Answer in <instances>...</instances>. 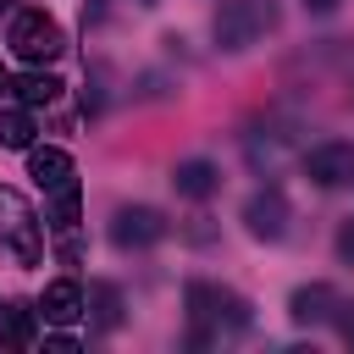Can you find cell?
Here are the masks:
<instances>
[{
	"instance_id": "obj_1",
	"label": "cell",
	"mask_w": 354,
	"mask_h": 354,
	"mask_svg": "<svg viewBox=\"0 0 354 354\" xmlns=\"http://www.w3.org/2000/svg\"><path fill=\"white\" fill-rule=\"evenodd\" d=\"M210 28H216V44L227 55H238V50H249L254 39H266L277 28V6L271 0H221Z\"/></svg>"
},
{
	"instance_id": "obj_2",
	"label": "cell",
	"mask_w": 354,
	"mask_h": 354,
	"mask_svg": "<svg viewBox=\"0 0 354 354\" xmlns=\"http://www.w3.org/2000/svg\"><path fill=\"white\" fill-rule=\"evenodd\" d=\"M0 238H6V249H11L22 266H39V260H44V227H39L33 205H28L17 188H0Z\"/></svg>"
},
{
	"instance_id": "obj_3",
	"label": "cell",
	"mask_w": 354,
	"mask_h": 354,
	"mask_svg": "<svg viewBox=\"0 0 354 354\" xmlns=\"http://www.w3.org/2000/svg\"><path fill=\"white\" fill-rule=\"evenodd\" d=\"M183 299H188V310H194V321L199 326H227V332H243L249 326V299L243 293H232V288H216V282H188L183 288Z\"/></svg>"
},
{
	"instance_id": "obj_4",
	"label": "cell",
	"mask_w": 354,
	"mask_h": 354,
	"mask_svg": "<svg viewBox=\"0 0 354 354\" xmlns=\"http://www.w3.org/2000/svg\"><path fill=\"white\" fill-rule=\"evenodd\" d=\"M11 50L28 61V66H44V61H55L66 44H61V22L55 17H44V11H22L17 22H11Z\"/></svg>"
},
{
	"instance_id": "obj_5",
	"label": "cell",
	"mask_w": 354,
	"mask_h": 354,
	"mask_svg": "<svg viewBox=\"0 0 354 354\" xmlns=\"http://www.w3.org/2000/svg\"><path fill=\"white\" fill-rule=\"evenodd\" d=\"M160 238H166V221H160L155 205H122V210L111 216V243H116V249H149V243H160Z\"/></svg>"
},
{
	"instance_id": "obj_6",
	"label": "cell",
	"mask_w": 354,
	"mask_h": 354,
	"mask_svg": "<svg viewBox=\"0 0 354 354\" xmlns=\"http://www.w3.org/2000/svg\"><path fill=\"white\" fill-rule=\"evenodd\" d=\"M243 227L260 238V243H277L288 232V194L282 188H260L243 199Z\"/></svg>"
},
{
	"instance_id": "obj_7",
	"label": "cell",
	"mask_w": 354,
	"mask_h": 354,
	"mask_svg": "<svg viewBox=\"0 0 354 354\" xmlns=\"http://www.w3.org/2000/svg\"><path fill=\"white\" fill-rule=\"evenodd\" d=\"M304 177L315 183V188H337V183H348L354 177V144H315L310 155H304Z\"/></svg>"
},
{
	"instance_id": "obj_8",
	"label": "cell",
	"mask_w": 354,
	"mask_h": 354,
	"mask_svg": "<svg viewBox=\"0 0 354 354\" xmlns=\"http://www.w3.org/2000/svg\"><path fill=\"white\" fill-rule=\"evenodd\" d=\"M28 177H33L39 188L61 194V188L72 183V155H66V149H55V144H44V149H33V144H28Z\"/></svg>"
},
{
	"instance_id": "obj_9",
	"label": "cell",
	"mask_w": 354,
	"mask_h": 354,
	"mask_svg": "<svg viewBox=\"0 0 354 354\" xmlns=\"http://www.w3.org/2000/svg\"><path fill=\"white\" fill-rule=\"evenodd\" d=\"M171 188H177L183 199H210V194L221 188V171H216L210 160H177V171H171Z\"/></svg>"
},
{
	"instance_id": "obj_10",
	"label": "cell",
	"mask_w": 354,
	"mask_h": 354,
	"mask_svg": "<svg viewBox=\"0 0 354 354\" xmlns=\"http://www.w3.org/2000/svg\"><path fill=\"white\" fill-rule=\"evenodd\" d=\"M39 310H44V321H55V326H72V321L83 315V288L61 277V282H50V288H44Z\"/></svg>"
},
{
	"instance_id": "obj_11",
	"label": "cell",
	"mask_w": 354,
	"mask_h": 354,
	"mask_svg": "<svg viewBox=\"0 0 354 354\" xmlns=\"http://www.w3.org/2000/svg\"><path fill=\"white\" fill-rule=\"evenodd\" d=\"M288 315H293L299 326H315V321H326V315H332V288H326V282L293 288V293H288Z\"/></svg>"
},
{
	"instance_id": "obj_12",
	"label": "cell",
	"mask_w": 354,
	"mask_h": 354,
	"mask_svg": "<svg viewBox=\"0 0 354 354\" xmlns=\"http://www.w3.org/2000/svg\"><path fill=\"white\" fill-rule=\"evenodd\" d=\"M6 88H11V94H17L22 105H28V111H33V105H50V100H55V94L66 88V83H61L55 72L33 66V72H22V77H17V83H6Z\"/></svg>"
},
{
	"instance_id": "obj_13",
	"label": "cell",
	"mask_w": 354,
	"mask_h": 354,
	"mask_svg": "<svg viewBox=\"0 0 354 354\" xmlns=\"http://www.w3.org/2000/svg\"><path fill=\"white\" fill-rule=\"evenodd\" d=\"M88 304H94V321L100 326H122V293H116V282H94L88 299H83V310Z\"/></svg>"
},
{
	"instance_id": "obj_14",
	"label": "cell",
	"mask_w": 354,
	"mask_h": 354,
	"mask_svg": "<svg viewBox=\"0 0 354 354\" xmlns=\"http://www.w3.org/2000/svg\"><path fill=\"white\" fill-rule=\"evenodd\" d=\"M0 144L6 149H28L33 144V116L28 111H0Z\"/></svg>"
},
{
	"instance_id": "obj_15",
	"label": "cell",
	"mask_w": 354,
	"mask_h": 354,
	"mask_svg": "<svg viewBox=\"0 0 354 354\" xmlns=\"http://www.w3.org/2000/svg\"><path fill=\"white\" fill-rule=\"evenodd\" d=\"M77 210H83V199H77V183H66V188L55 194V210H50V227H55V232H72V227H77Z\"/></svg>"
},
{
	"instance_id": "obj_16",
	"label": "cell",
	"mask_w": 354,
	"mask_h": 354,
	"mask_svg": "<svg viewBox=\"0 0 354 354\" xmlns=\"http://www.w3.org/2000/svg\"><path fill=\"white\" fill-rule=\"evenodd\" d=\"M6 343L11 348H28L33 343V310H11L6 315Z\"/></svg>"
},
{
	"instance_id": "obj_17",
	"label": "cell",
	"mask_w": 354,
	"mask_h": 354,
	"mask_svg": "<svg viewBox=\"0 0 354 354\" xmlns=\"http://www.w3.org/2000/svg\"><path fill=\"white\" fill-rule=\"evenodd\" d=\"M337 260H343V266H354V216L337 227Z\"/></svg>"
},
{
	"instance_id": "obj_18",
	"label": "cell",
	"mask_w": 354,
	"mask_h": 354,
	"mask_svg": "<svg viewBox=\"0 0 354 354\" xmlns=\"http://www.w3.org/2000/svg\"><path fill=\"white\" fill-rule=\"evenodd\" d=\"M44 354H77V337L55 332V337H44Z\"/></svg>"
},
{
	"instance_id": "obj_19",
	"label": "cell",
	"mask_w": 354,
	"mask_h": 354,
	"mask_svg": "<svg viewBox=\"0 0 354 354\" xmlns=\"http://www.w3.org/2000/svg\"><path fill=\"white\" fill-rule=\"evenodd\" d=\"M337 326H343V337H348V343H354V304H348V315H343V321H337Z\"/></svg>"
},
{
	"instance_id": "obj_20",
	"label": "cell",
	"mask_w": 354,
	"mask_h": 354,
	"mask_svg": "<svg viewBox=\"0 0 354 354\" xmlns=\"http://www.w3.org/2000/svg\"><path fill=\"white\" fill-rule=\"evenodd\" d=\"M332 6H337V0H310V11H332Z\"/></svg>"
},
{
	"instance_id": "obj_21",
	"label": "cell",
	"mask_w": 354,
	"mask_h": 354,
	"mask_svg": "<svg viewBox=\"0 0 354 354\" xmlns=\"http://www.w3.org/2000/svg\"><path fill=\"white\" fill-rule=\"evenodd\" d=\"M138 6H160V0H138Z\"/></svg>"
},
{
	"instance_id": "obj_22",
	"label": "cell",
	"mask_w": 354,
	"mask_h": 354,
	"mask_svg": "<svg viewBox=\"0 0 354 354\" xmlns=\"http://www.w3.org/2000/svg\"><path fill=\"white\" fill-rule=\"evenodd\" d=\"M0 88H6V72H0Z\"/></svg>"
}]
</instances>
